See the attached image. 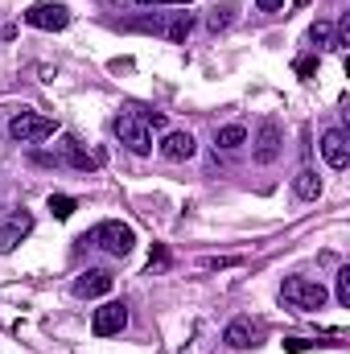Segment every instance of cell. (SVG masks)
I'll use <instances>...</instances> for the list:
<instances>
[{
  "instance_id": "obj_11",
  "label": "cell",
  "mask_w": 350,
  "mask_h": 354,
  "mask_svg": "<svg viewBox=\"0 0 350 354\" xmlns=\"http://www.w3.org/2000/svg\"><path fill=\"white\" fill-rule=\"evenodd\" d=\"M194 153H198V145H194L190 132H169V136L161 140V157H165V161H190Z\"/></svg>"
},
{
  "instance_id": "obj_24",
  "label": "cell",
  "mask_w": 350,
  "mask_h": 354,
  "mask_svg": "<svg viewBox=\"0 0 350 354\" xmlns=\"http://www.w3.org/2000/svg\"><path fill=\"white\" fill-rule=\"evenodd\" d=\"M140 4H165V0H140Z\"/></svg>"
},
{
  "instance_id": "obj_19",
  "label": "cell",
  "mask_w": 350,
  "mask_h": 354,
  "mask_svg": "<svg viewBox=\"0 0 350 354\" xmlns=\"http://www.w3.org/2000/svg\"><path fill=\"white\" fill-rule=\"evenodd\" d=\"M350 46V12L338 21V29H334V50H347Z\"/></svg>"
},
{
  "instance_id": "obj_25",
  "label": "cell",
  "mask_w": 350,
  "mask_h": 354,
  "mask_svg": "<svg viewBox=\"0 0 350 354\" xmlns=\"http://www.w3.org/2000/svg\"><path fill=\"white\" fill-rule=\"evenodd\" d=\"M8 33H12V29H4V25H0V37H8Z\"/></svg>"
},
{
  "instance_id": "obj_4",
  "label": "cell",
  "mask_w": 350,
  "mask_h": 354,
  "mask_svg": "<svg viewBox=\"0 0 350 354\" xmlns=\"http://www.w3.org/2000/svg\"><path fill=\"white\" fill-rule=\"evenodd\" d=\"M54 132H58V124H54L50 115H37V111H21V115H12V124H8V136L21 140V145H37V140L54 136Z\"/></svg>"
},
{
  "instance_id": "obj_12",
  "label": "cell",
  "mask_w": 350,
  "mask_h": 354,
  "mask_svg": "<svg viewBox=\"0 0 350 354\" xmlns=\"http://www.w3.org/2000/svg\"><path fill=\"white\" fill-rule=\"evenodd\" d=\"M29 231H33V218H29V214H12V223L0 227V252H12Z\"/></svg>"
},
{
  "instance_id": "obj_22",
  "label": "cell",
  "mask_w": 350,
  "mask_h": 354,
  "mask_svg": "<svg viewBox=\"0 0 350 354\" xmlns=\"http://www.w3.org/2000/svg\"><path fill=\"white\" fill-rule=\"evenodd\" d=\"M284 351H288V354H301V351H309V342H305V338H288V342H284Z\"/></svg>"
},
{
  "instance_id": "obj_13",
  "label": "cell",
  "mask_w": 350,
  "mask_h": 354,
  "mask_svg": "<svg viewBox=\"0 0 350 354\" xmlns=\"http://www.w3.org/2000/svg\"><path fill=\"white\" fill-rule=\"evenodd\" d=\"M293 189H297V198L313 202V198L322 194V177L313 174V169H301V174H297V181H293Z\"/></svg>"
},
{
  "instance_id": "obj_3",
  "label": "cell",
  "mask_w": 350,
  "mask_h": 354,
  "mask_svg": "<svg viewBox=\"0 0 350 354\" xmlns=\"http://www.w3.org/2000/svg\"><path fill=\"white\" fill-rule=\"evenodd\" d=\"M116 136H120V145H128L136 157H149V153H153V128H149L136 111H120V115H116Z\"/></svg>"
},
{
  "instance_id": "obj_6",
  "label": "cell",
  "mask_w": 350,
  "mask_h": 354,
  "mask_svg": "<svg viewBox=\"0 0 350 354\" xmlns=\"http://www.w3.org/2000/svg\"><path fill=\"white\" fill-rule=\"evenodd\" d=\"M124 326H128V305H124V301H107V305H99L95 317H91V330H95L99 338H111V334H120Z\"/></svg>"
},
{
  "instance_id": "obj_7",
  "label": "cell",
  "mask_w": 350,
  "mask_h": 354,
  "mask_svg": "<svg viewBox=\"0 0 350 354\" xmlns=\"http://www.w3.org/2000/svg\"><path fill=\"white\" fill-rule=\"evenodd\" d=\"M256 338H260V326H256L252 317H235V322L223 330V342H227L231 351H248V346H256Z\"/></svg>"
},
{
  "instance_id": "obj_2",
  "label": "cell",
  "mask_w": 350,
  "mask_h": 354,
  "mask_svg": "<svg viewBox=\"0 0 350 354\" xmlns=\"http://www.w3.org/2000/svg\"><path fill=\"white\" fill-rule=\"evenodd\" d=\"M83 243H95V248H99V252H107V256H128V252L136 248V235H132V227H128V223L107 218V223H99V227L91 231Z\"/></svg>"
},
{
  "instance_id": "obj_1",
  "label": "cell",
  "mask_w": 350,
  "mask_h": 354,
  "mask_svg": "<svg viewBox=\"0 0 350 354\" xmlns=\"http://www.w3.org/2000/svg\"><path fill=\"white\" fill-rule=\"evenodd\" d=\"M280 301H284L288 309H297V313H313V309H322V305L330 301V292H326V284H317V280L288 276V280L280 284Z\"/></svg>"
},
{
  "instance_id": "obj_26",
  "label": "cell",
  "mask_w": 350,
  "mask_h": 354,
  "mask_svg": "<svg viewBox=\"0 0 350 354\" xmlns=\"http://www.w3.org/2000/svg\"><path fill=\"white\" fill-rule=\"evenodd\" d=\"M293 4H297V8H305V4H309V0H293Z\"/></svg>"
},
{
  "instance_id": "obj_18",
  "label": "cell",
  "mask_w": 350,
  "mask_h": 354,
  "mask_svg": "<svg viewBox=\"0 0 350 354\" xmlns=\"http://www.w3.org/2000/svg\"><path fill=\"white\" fill-rule=\"evenodd\" d=\"M334 292H338V305H342V309H350V268H342V272H338V288H334Z\"/></svg>"
},
{
  "instance_id": "obj_16",
  "label": "cell",
  "mask_w": 350,
  "mask_h": 354,
  "mask_svg": "<svg viewBox=\"0 0 350 354\" xmlns=\"http://www.w3.org/2000/svg\"><path fill=\"white\" fill-rule=\"evenodd\" d=\"M75 206H79V202H75L71 194H54V198H50V210H54V218H71V214H75Z\"/></svg>"
},
{
  "instance_id": "obj_21",
  "label": "cell",
  "mask_w": 350,
  "mask_h": 354,
  "mask_svg": "<svg viewBox=\"0 0 350 354\" xmlns=\"http://www.w3.org/2000/svg\"><path fill=\"white\" fill-rule=\"evenodd\" d=\"M297 75L301 79H313L317 75V58H297Z\"/></svg>"
},
{
  "instance_id": "obj_23",
  "label": "cell",
  "mask_w": 350,
  "mask_h": 354,
  "mask_svg": "<svg viewBox=\"0 0 350 354\" xmlns=\"http://www.w3.org/2000/svg\"><path fill=\"white\" fill-rule=\"evenodd\" d=\"M256 4H260V12H276V8H280L284 0H256Z\"/></svg>"
},
{
  "instance_id": "obj_5",
  "label": "cell",
  "mask_w": 350,
  "mask_h": 354,
  "mask_svg": "<svg viewBox=\"0 0 350 354\" xmlns=\"http://www.w3.org/2000/svg\"><path fill=\"white\" fill-rule=\"evenodd\" d=\"M25 25L46 29V33H58V29H66V25H71V12H66V4H62V0H42V4H33V8L25 12Z\"/></svg>"
},
{
  "instance_id": "obj_8",
  "label": "cell",
  "mask_w": 350,
  "mask_h": 354,
  "mask_svg": "<svg viewBox=\"0 0 350 354\" xmlns=\"http://www.w3.org/2000/svg\"><path fill=\"white\" fill-rule=\"evenodd\" d=\"M103 292H111V272H107V268H87V272L75 280V297H83V301L103 297Z\"/></svg>"
},
{
  "instance_id": "obj_20",
  "label": "cell",
  "mask_w": 350,
  "mask_h": 354,
  "mask_svg": "<svg viewBox=\"0 0 350 354\" xmlns=\"http://www.w3.org/2000/svg\"><path fill=\"white\" fill-rule=\"evenodd\" d=\"M227 12H231V4H223V8H214V12H210V29H214V33H219V29H223V25L231 21Z\"/></svg>"
},
{
  "instance_id": "obj_15",
  "label": "cell",
  "mask_w": 350,
  "mask_h": 354,
  "mask_svg": "<svg viewBox=\"0 0 350 354\" xmlns=\"http://www.w3.org/2000/svg\"><path fill=\"white\" fill-rule=\"evenodd\" d=\"M190 29H194V17H190V12H177L174 21H169V29H165V37H169V41H185Z\"/></svg>"
},
{
  "instance_id": "obj_10",
  "label": "cell",
  "mask_w": 350,
  "mask_h": 354,
  "mask_svg": "<svg viewBox=\"0 0 350 354\" xmlns=\"http://www.w3.org/2000/svg\"><path fill=\"white\" fill-rule=\"evenodd\" d=\"M276 157H280V128H276L272 120H264L260 136H256V161H260V165H272Z\"/></svg>"
},
{
  "instance_id": "obj_14",
  "label": "cell",
  "mask_w": 350,
  "mask_h": 354,
  "mask_svg": "<svg viewBox=\"0 0 350 354\" xmlns=\"http://www.w3.org/2000/svg\"><path fill=\"white\" fill-rule=\"evenodd\" d=\"M243 140H248V128H243V124H227V128L214 132V145H219V149H239Z\"/></svg>"
},
{
  "instance_id": "obj_9",
  "label": "cell",
  "mask_w": 350,
  "mask_h": 354,
  "mask_svg": "<svg viewBox=\"0 0 350 354\" xmlns=\"http://www.w3.org/2000/svg\"><path fill=\"white\" fill-rule=\"evenodd\" d=\"M322 157H326V165H330V169H347V165H350V149H347V136H342L338 128L322 136Z\"/></svg>"
},
{
  "instance_id": "obj_17",
  "label": "cell",
  "mask_w": 350,
  "mask_h": 354,
  "mask_svg": "<svg viewBox=\"0 0 350 354\" xmlns=\"http://www.w3.org/2000/svg\"><path fill=\"white\" fill-rule=\"evenodd\" d=\"M309 41H317V46H330V50H334V29H330V21H313Z\"/></svg>"
}]
</instances>
